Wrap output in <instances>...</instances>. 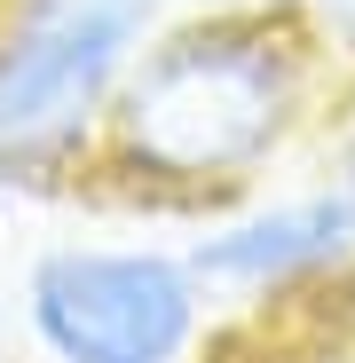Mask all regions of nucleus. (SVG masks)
I'll use <instances>...</instances> for the list:
<instances>
[{"instance_id":"obj_2","label":"nucleus","mask_w":355,"mask_h":363,"mask_svg":"<svg viewBox=\"0 0 355 363\" xmlns=\"http://www.w3.org/2000/svg\"><path fill=\"white\" fill-rule=\"evenodd\" d=\"M182 0H0V190L79 198L118 79Z\"/></svg>"},{"instance_id":"obj_3","label":"nucleus","mask_w":355,"mask_h":363,"mask_svg":"<svg viewBox=\"0 0 355 363\" xmlns=\"http://www.w3.org/2000/svg\"><path fill=\"white\" fill-rule=\"evenodd\" d=\"M16 316L40 363H198L213 340V292L182 245L64 237L24 261Z\"/></svg>"},{"instance_id":"obj_6","label":"nucleus","mask_w":355,"mask_h":363,"mask_svg":"<svg viewBox=\"0 0 355 363\" xmlns=\"http://www.w3.org/2000/svg\"><path fill=\"white\" fill-rule=\"evenodd\" d=\"M332 182H355V127H347L339 150H332Z\"/></svg>"},{"instance_id":"obj_4","label":"nucleus","mask_w":355,"mask_h":363,"mask_svg":"<svg viewBox=\"0 0 355 363\" xmlns=\"http://www.w3.org/2000/svg\"><path fill=\"white\" fill-rule=\"evenodd\" d=\"M190 269L205 277L213 300H245V308H276L292 292H316L339 269H355V182H308L292 198L269 206H229L198 221L190 237Z\"/></svg>"},{"instance_id":"obj_5","label":"nucleus","mask_w":355,"mask_h":363,"mask_svg":"<svg viewBox=\"0 0 355 363\" xmlns=\"http://www.w3.org/2000/svg\"><path fill=\"white\" fill-rule=\"evenodd\" d=\"M276 16H292V32H300L332 64V79L355 95V0H276Z\"/></svg>"},{"instance_id":"obj_1","label":"nucleus","mask_w":355,"mask_h":363,"mask_svg":"<svg viewBox=\"0 0 355 363\" xmlns=\"http://www.w3.org/2000/svg\"><path fill=\"white\" fill-rule=\"evenodd\" d=\"M347 87L276 9H174L118 79L79 190L142 213H229L300 150Z\"/></svg>"}]
</instances>
